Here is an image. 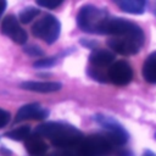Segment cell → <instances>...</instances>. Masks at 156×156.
I'll return each instance as SVG.
<instances>
[{"label":"cell","mask_w":156,"mask_h":156,"mask_svg":"<svg viewBox=\"0 0 156 156\" xmlns=\"http://www.w3.org/2000/svg\"><path fill=\"white\" fill-rule=\"evenodd\" d=\"M35 134L43 138H48L55 146L68 147L76 146L83 139V133L76 127L61 122H49L37 127Z\"/></svg>","instance_id":"1"},{"label":"cell","mask_w":156,"mask_h":156,"mask_svg":"<svg viewBox=\"0 0 156 156\" xmlns=\"http://www.w3.org/2000/svg\"><path fill=\"white\" fill-rule=\"evenodd\" d=\"M145 35L144 33L140 34H128V35H111L107 39V46L119 55H134L136 54L140 48L144 45Z\"/></svg>","instance_id":"2"},{"label":"cell","mask_w":156,"mask_h":156,"mask_svg":"<svg viewBox=\"0 0 156 156\" xmlns=\"http://www.w3.org/2000/svg\"><path fill=\"white\" fill-rule=\"evenodd\" d=\"M144 33L143 29L134 22L121 17L106 16L99 27V34L108 35H128V34H140Z\"/></svg>","instance_id":"3"},{"label":"cell","mask_w":156,"mask_h":156,"mask_svg":"<svg viewBox=\"0 0 156 156\" xmlns=\"http://www.w3.org/2000/svg\"><path fill=\"white\" fill-rule=\"evenodd\" d=\"M107 12L93 5H84L79 9L77 15V24L79 29L87 33H99V27Z\"/></svg>","instance_id":"4"},{"label":"cell","mask_w":156,"mask_h":156,"mask_svg":"<svg viewBox=\"0 0 156 156\" xmlns=\"http://www.w3.org/2000/svg\"><path fill=\"white\" fill-rule=\"evenodd\" d=\"M61 32V24L58 20L52 15H44L32 26V33L34 37L44 40L46 44H52L58 39Z\"/></svg>","instance_id":"5"},{"label":"cell","mask_w":156,"mask_h":156,"mask_svg":"<svg viewBox=\"0 0 156 156\" xmlns=\"http://www.w3.org/2000/svg\"><path fill=\"white\" fill-rule=\"evenodd\" d=\"M95 121L107 130V136L112 141L113 145H123L128 140V133L124 130V128L112 117L104 116V115H96Z\"/></svg>","instance_id":"6"},{"label":"cell","mask_w":156,"mask_h":156,"mask_svg":"<svg viewBox=\"0 0 156 156\" xmlns=\"http://www.w3.org/2000/svg\"><path fill=\"white\" fill-rule=\"evenodd\" d=\"M78 145L80 146L82 154L94 155L110 151L113 144L107 135H91L88 139H82Z\"/></svg>","instance_id":"7"},{"label":"cell","mask_w":156,"mask_h":156,"mask_svg":"<svg viewBox=\"0 0 156 156\" xmlns=\"http://www.w3.org/2000/svg\"><path fill=\"white\" fill-rule=\"evenodd\" d=\"M1 32L2 34L7 35L12 39L16 44H24L27 41V33L26 30L20 26L18 20L13 15H7L1 23Z\"/></svg>","instance_id":"8"},{"label":"cell","mask_w":156,"mask_h":156,"mask_svg":"<svg viewBox=\"0 0 156 156\" xmlns=\"http://www.w3.org/2000/svg\"><path fill=\"white\" fill-rule=\"evenodd\" d=\"M107 77L116 85H127L133 78V69L126 61H117L108 68Z\"/></svg>","instance_id":"9"},{"label":"cell","mask_w":156,"mask_h":156,"mask_svg":"<svg viewBox=\"0 0 156 156\" xmlns=\"http://www.w3.org/2000/svg\"><path fill=\"white\" fill-rule=\"evenodd\" d=\"M48 115L49 112L44 110L39 104H28L17 111L15 122H22L26 119H44L48 117Z\"/></svg>","instance_id":"10"},{"label":"cell","mask_w":156,"mask_h":156,"mask_svg":"<svg viewBox=\"0 0 156 156\" xmlns=\"http://www.w3.org/2000/svg\"><path fill=\"white\" fill-rule=\"evenodd\" d=\"M21 88L29 91L35 93H54L58 91L62 88V84L58 82H23L21 84Z\"/></svg>","instance_id":"11"},{"label":"cell","mask_w":156,"mask_h":156,"mask_svg":"<svg viewBox=\"0 0 156 156\" xmlns=\"http://www.w3.org/2000/svg\"><path fill=\"white\" fill-rule=\"evenodd\" d=\"M115 58V55L106 49H95L89 55V61L95 67H105L110 65Z\"/></svg>","instance_id":"12"},{"label":"cell","mask_w":156,"mask_h":156,"mask_svg":"<svg viewBox=\"0 0 156 156\" xmlns=\"http://www.w3.org/2000/svg\"><path fill=\"white\" fill-rule=\"evenodd\" d=\"M122 11L132 15H140L145 10L146 0H112Z\"/></svg>","instance_id":"13"},{"label":"cell","mask_w":156,"mask_h":156,"mask_svg":"<svg viewBox=\"0 0 156 156\" xmlns=\"http://www.w3.org/2000/svg\"><path fill=\"white\" fill-rule=\"evenodd\" d=\"M143 77L147 83L156 84V51L151 52L144 61Z\"/></svg>","instance_id":"14"},{"label":"cell","mask_w":156,"mask_h":156,"mask_svg":"<svg viewBox=\"0 0 156 156\" xmlns=\"http://www.w3.org/2000/svg\"><path fill=\"white\" fill-rule=\"evenodd\" d=\"M26 147H27L29 154H32V155H40V154L46 151L48 145L41 140V138H39L38 134H35L34 136L29 135L26 139Z\"/></svg>","instance_id":"15"},{"label":"cell","mask_w":156,"mask_h":156,"mask_svg":"<svg viewBox=\"0 0 156 156\" xmlns=\"http://www.w3.org/2000/svg\"><path fill=\"white\" fill-rule=\"evenodd\" d=\"M30 134V128L28 126H23L20 128H16L13 130H10L6 133V136L13 140H26Z\"/></svg>","instance_id":"16"},{"label":"cell","mask_w":156,"mask_h":156,"mask_svg":"<svg viewBox=\"0 0 156 156\" xmlns=\"http://www.w3.org/2000/svg\"><path fill=\"white\" fill-rule=\"evenodd\" d=\"M40 13V10H38L37 7H26L23 9L21 12H20V16H18V20L21 23H29L32 20H34L38 15Z\"/></svg>","instance_id":"17"},{"label":"cell","mask_w":156,"mask_h":156,"mask_svg":"<svg viewBox=\"0 0 156 156\" xmlns=\"http://www.w3.org/2000/svg\"><path fill=\"white\" fill-rule=\"evenodd\" d=\"M63 2V0H37V4L45 9H56Z\"/></svg>","instance_id":"18"},{"label":"cell","mask_w":156,"mask_h":156,"mask_svg":"<svg viewBox=\"0 0 156 156\" xmlns=\"http://www.w3.org/2000/svg\"><path fill=\"white\" fill-rule=\"evenodd\" d=\"M55 62H56L55 57H48V58H40V60L35 61L33 63V66L37 67V68H46V67L52 66Z\"/></svg>","instance_id":"19"},{"label":"cell","mask_w":156,"mask_h":156,"mask_svg":"<svg viewBox=\"0 0 156 156\" xmlns=\"http://www.w3.org/2000/svg\"><path fill=\"white\" fill-rule=\"evenodd\" d=\"M23 51L26 52V54H28L29 56H35V57H38V56H43V50L39 48V46H35V45H29V46H26L24 49H23Z\"/></svg>","instance_id":"20"},{"label":"cell","mask_w":156,"mask_h":156,"mask_svg":"<svg viewBox=\"0 0 156 156\" xmlns=\"http://www.w3.org/2000/svg\"><path fill=\"white\" fill-rule=\"evenodd\" d=\"M10 118H11L10 113H9L7 111H5V110L0 108V128L5 127V126L10 122Z\"/></svg>","instance_id":"21"},{"label":"cell","mask_w":156,"mask_h":156,"mask_svg":"<svg viewBox=\"0 0 156 156\" xmlns=\"http://www.w3.org/2000/svg\"><path fill=\"white\" fill-rule=\"evenodd\" d=\"M5 9H6V0H0V18H1Z\"/></svg>","instance_id":"22"},{"label":"cell","mask_w":156,"mask_h":156,"mask_svg":"<svg viewBox=\"0 0 156 156\" xmlns=\"http://www.w3.org/2000/svg\"><path fill=\"white\" fill-rule=\"evenodd\" d=\"M155 15H156V5H155Z\"/></svg>","instance_id":"23"},{"label":"cell","mask_w":156,"mask_h":156,"mask_svg":"<svg viewBox=\"0 0 156 156\" xmlns=\"http://www.w3.org/2000/svg\"><path fill=\"white\" fill-rule=\"evenodd\" d=\"M155 138H156V134H155Z\"/></svg>","instance_id":"24"}]
</instances>
